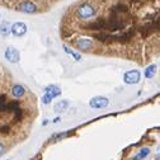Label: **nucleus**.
<instances>
[{
	"instance_id": "14",
	"label": "nucleus",
	"mask_w": 160,
	"mask_h": 160,
	"mask_svg": "<svg viewBox=\"0 0 160 160\" xmlns=\"http://www.w3.org/2000/svg\"><path fill=\"white\" fill-rule=\"evenodd\" d=\"M64 50H65V52H66L68 55H70V56H72V57H74L75 61H80V60H82V56H80L79 53H76L75 51H72L71 48H69L68 46H64Z\"/></svg>"
},
{
	"instance_id": "10",
	"label": "nucleus",
	"mask_w": 160,
	"mask_h": 160,
	"mask_svg": "<svg viewBox=\"0 0 160 160\" xmlns=\"http://www.w3.org/2000/svg\"><path fill=\"white\" fill-rule=\"evenodd\" d=\"M69 101H66V99H64V101H60V102H57L55 106H53V111L56 112V113H62V112H65L66 109H68V107H69Z\"/></svg>"
},
{
	"instance_id": "12",
	"label": "nucleus",
	"mask_w": 160,
	"mask_h": 160,
	"mask_svg": "<svg viewBox=\"0 0 160 160\" xmlns=\"http://www.w3.org/2000/svg\"><path fill=\"white\" fill-rule=\"evenodd\" d=\"M156 65H149L148 68H146V70H145V78L146 79H152L154 76H155V74H156Z\"/></svg>"
},
{
	"instance_id": "2",
	"label": "nucleus",
	"mask_w": 160,
	"mask_h": 160,
	"mask_svg": "<svg viewBox=\"0 0 160 160\" xmlns=\"http://www.w3.org/2000/svg\"><path fill=\"white\" fill-rule=\"evenodd\" d=\"M15 10L24 14H37L39 12V7L34 0H23L17 5Z\"/></svg>"
},
{
	"instance_id": "3",
	"label": "nucleus",
	"mask_w": 160,
	"mask_h": 160,
	"mask_svg": "<svg viewBox=\"0 0 160 160\" xmlns=\"http://www.w3.org/2000/svg\"><path fill=\"white\" fill-rule=\"evenodd\" d=\"M60 94H61V90H60V88L55 84H51L48 87L45 88V95L42 97V103L43 104H48L52 102V99L58 97Z\"/></svg>"
},
{
	"instance_id": "16",
	"label": "nucleus",
	"mask_w": 160,
	"mask_h": 160,
	"mask_svg": "<svg viewBox=\"0 0 160 160\" xmlns=\"http://www.w3.org/2000/svg\"><path fill=\"white\" fill-rule=\"evenodd\" d=\"M58 121H60V117H56V118L53 119V123H57Z\"/></svg>"
},
{
	"instance_id": "4",
	"label": "nucleus",
	"mask_w": 160,
	"mask_h": 160,
	"mask_svg": "<svg viewBox=\"0 0 160 160\" xmlns=\"http://www.w3.org/2000/svg\"><path fill=\"white\" fill-rule=\"evenodd\" d=\"M74 46L76 50L88 52V51L93 50V47H94V39H92V38H78V39H74Z\"/></svg>"
},
{
	"instance_id": "13",
	"label": "nucleus",
	"mask_w": 160,
	"mask_h": 160,
	"mask_svg": "<svg viewBox=\"0 0 160 160\" xmlns=\"http://www.w3.org/2000/svg\"><path fill=\"white\" fill-rule=\"evenodd\" d=\"M10 33V26L8 22H3L2 24H0V34L7 37L8 34Z\"/></svg>"
},
{
	"instance_id": "9",
	"label": "nucleus",
	"mask_w": 160,
	"mask_h": 160,
	"mask_svg": "<svg viewBox=\"0 0 160 160\" xmlns=\"http://www.w3.org/2000/svg\"><path fill=\"white\" fill-rule=\"evenodd\" d=\"M26 93H27V90L22 84H14L10 88V94L15 99H22L26 95Z\"/></svg>"
},
{
	"instance_id": "6",
	"label": "nucleus",
	"mask_w": 160,
	"mask_h": 160,
	"mask_svg": "<svg viewBox=\"0 0 160 160\" xmlns=\"http://www.w3.org/2000/svg\"><path fill=\"white\" fill-rule=\"evenodd\" d=\"M140 79H141V74H140L138 70H128L123 75V82L130 85L137 84L140 82Z\"/></svg>"
},
{
	"instance_id": "11",
	"label": "nucleus",
	"mask_w": 160,
	"mask_h": 160,
	"mask_svg": "<svg viewBox=\"0 0 160 160\" xmlns=\"http://www.w3.org/2000/svg\"><path fill=\"white\" fill-rule=\"evenodd\" d=\"M149 154H150V149H149V148H142L141 150H140V151L132 158V160H144Z\"/></svg>"
},
{
	"instance_id": "15",
	"label": "nucleus",
	"mask_w": 160,
	"mask_h": 160,
	"mask_svg": "<svg viewBox=\"0 0 160 160\" xmlns=\"http://www.w3.org/2000/svg\"><path fill=\"white\" fill-rule=\"evenodd\" d=\"M5 151H7V145H5V142H4V141H0V156L4 155Z\"/></svg>"
},
{
	"instance_id": "18",
	"label": "nucleus",
	"mask_w": 160,
	"mask_h": 160,
	"mask_svg": "<svg viewBox=\"0 0 160 160\" xmlns=\"http://www.w3.org/2000/svg\"><path fill=\"white\" fill-rule=\"evenodd\" d=\"M159 156H160V151H159Z\"/></svg>"
},
{
	"instance_id": "5",
	"label": "nucleus",
	"mask_w": 160,
	"mask_h": 160,
	"mask_svg": "<svg viewBox=\"0 0 160 160\" xmlns=\"http://www.w3.org/2000/svg\"><path fill=\"white\" fill-rule=\"evenodd\" d=\"M109 104V101L107 97H102V95H97V97H93L90 101H89V106L92 108H95V109H101V108H106L107 106Z\"/></svg>"
},
{
	"instance_id": "8",
	"label": "nucleus",
	"mask_w": 160,
	"mask_h": 160,
	"mask_svg": "<svg viewBox=\"0 0 160 160\" xmlns=\"http://www.w3.org/2000/svg\"><path fill=\"white\" fill-rule=\"evenodd\" d=\"M10 33L15 37H22L27 33V26L23 22H17L10 27Z\"/></svg>"
},
{
	"instance_id": "1",
	"label": "nucleus",
	"mask_w": 160,
	"mask_h": 160,
	"mask_svg": "<svg viewBox=\"0 0 160 160\" xmlns=\"http://www.w3.org/2000/svg\"><path fill=\"white\" fill-rule=\"evenodd\" d=\"M98 10H97V7L93 2H82L79 3L78 7L75 8V15L82 19V21H89V19H93L95 15H97Z\"/></svg>"
},
{
	"instance_id": "17",
	"label": "nucleus",
	"mask_w": 160,
	"mask_h": 160,
	"mask_svg": "<svg viewBox=\"0 0 160 160\" xmlns=\"http://www.w3.org/2000/svg\"><path fill=\"white\" fill-rule=\"evenodd\" d=\"M155 160H160V156H159V158H156V159H155Z\"/></svg>"
},
{
	"instance_id": "7",
	"label": "nucleus",
	"mask_w": 160,
	"mask_h": 160,
	"mask_svg": "<svg viewBox=\"0 0 160 160\" xmlns=\"http://www.w3.org/2000/svg\"><path fill=\"white\" fill-rule=\"evenodd\" d=\"M4 56H5V58L8 60V61L12 62V64H17L19 60H21V52H19V51H18L15 47H13V46H9V47L5 50Z\"/></svg>"
}]
</instances>
